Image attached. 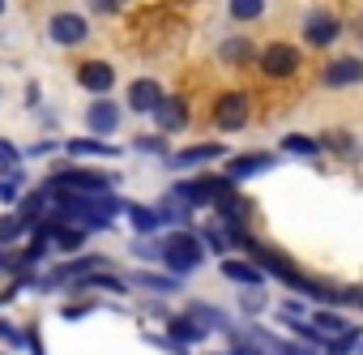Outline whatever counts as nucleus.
I'll list each match as a JSON object with an SVG mask.
<instances>
[{
  "mask_svg": "<svg viewBox=\"0 0 363 355\" xmlns=\"http://www.w3.org/2000/svg\"><path fill=\"white\" fill-rule=\"evenodd\" d=\"M240 244H248V248L257 253V261H265V266H269V270H274V274L286 283V287H295V291H303V295H312V300H329V304H342V300H350V295H337V291H329V287H320V283L303 278L299 270H291V266H286V257H278L274 248H261L257 240H248V236H244Z\"/></svg>",
  "mask_w": 363,
  "mask_h": 355,
  "instance_id": "f257e3e1",
  "label": "nucleus"
},
{
  "mask_svg": "<svg viewBox=\"0 0 363 355\" xmlns=\"http://www.w3.org/2000/svg\"><path fill=\"white\" fill-rule=\"evenodd\" d=\"M158 257L171 274H193L201 261H206V248L193 231H171L162 244H158Z\"/></svg>",
  "mask_w": 363,
  "mask_h": 355,
  "instance_id": "f03ea898",
  "label": "nucleus"
},
{
  "mask_svg": "<svg viewBox=\"0 0 363 355\" xmlns=\"http://www.w3.org/2000/svg\"><path fill=\"white\" fill-rule=\"evenodd\" d=\"M235 189V180L227 175V180H214V175H201V180H184V185H175V197H184L189 206H210L218 193Z\"/></svg>",
  "mask_w": 363,
  "mask_h": 355,
  "instance_id": "7ed1b4c3",
  "label": "nucleus"
},
{
  "mask_svg": "<svg viewBox=\"0 0 363 355\" xmlns=\"http://www.w3.org/2000/svg\"><path fill=\"white\" fill-rule=\"evenodd\" d=\"M214 124H218L223 133H240V129L248 124V99H244L240 90H227V94L214 103Z\"/></svg>",
  "mask_w": 363,
  "mask_h": 355,
  "instance_id": "20e7f679",
  "label": "nucleus"
},
{
  "mask_svg": "<svg viewBox=\"0 0 363 355\" xmlns=\"http://www.w3.org/2000/svg\"><path fill=\"white\" fill-rule=\"evenodd\" d=\"M261 69H265L269 77H291V73L299 69V52H295L291 43H269V48L261 52Z\"/></svg>",
  "mask_w": 363,
  "mask_h": 355,
  "instance_id": "39448f33",
  "label": "nucleus"
},
{
  "mask_svg": "<svg viewBox=\"0 0 363 355\" xmlns=\"http://www.w3.org/2000/svg\"><path fill=\"white\" fill-rule=\"evenodd\" d=\"M48 35H52L56 43L73 48V43H82V39L90 35V22H86V18H77V13H56V18H52V26H48Z\"/></svg>",
  "mask_w": 363,
  "mask_h": 355,
  "instance_id": "423d86ee",
  "label": "nucleus"
},
{
  "mask_svg": "<svg viewBox=\"0 0 363 355\" xmlns=\"http://www.w3.org/2000/svg\"><path fill=\"white\" fill-rule=\"evenodd\" d=\"M111 180L107 175H99V171H56L52 175V189H82V193H99V189H107Z\"/></svg>",
  "mask_w": 363,
  "mask_h": 355,
  "instance_id": "0eeeda50",
  "label": "nucleus"
},
{
  "mask_svg": "<svg viewBox=\"0 0 363 355\" xmlns=\"http://www.w3.org/2000/svg\"><path fill=\"white\" fill-rule=\"evenodd\" d=\"M150 116L158 120V129H162V133H175V129H184V116H189V111H184V99L162 94V99H158V107H154Z\"/></svg>",
  "mask_w": 363,
  "mask_h": 355,
  "instance_id": "6e6552de",
  "label": "nucleus"
},
{
  "mask_svg": "<svg viewBox=\"0 0 363 355\" xmlns=\"http://www.w3.org/2000/svg\"><path fill=\"white\" fill-rule=\"evenodd\" d=\"M77 82H82L86 90H94V94H107L111 82H116V73H111V65H103V60H86V65L77 69Z\"/></svg>",
  "mask_w": 363,
  "mask_h": 355,
  "instance_id": "1a4fd4ad",
  "label": "nucleus"
},
{
  "mask_svg": "<svg viewBox=\"0 0 363 355\" xmlns=\"http://www.w3.org/2000/svg\"><path fill=\"white\" fill-rule=\"evenodd\" d=\"M350 82H363V60H354V56H337L329 69H325V86H350Z\"/></svg>",
  "mask_w": 363,
  "mask_h": 355,
  "instance_id": "9d476101",
  "label": "nucleus"
},
{
  "mask_svg": "<svg viewBox=\"0 0 363 355\" xmlns=\"http://www.w3.org/2000/svg\"><path fill=\"white\" fill-rule=\"evenodd\" d=\"M274 163H278L274 154H240V158L227 163V175L231 180H248V175H257V171H269Z\"/></svg>",
  "mask_w": 363,
  "mask_h": 355,
  "instance_id": "9b49d317",
  "label": "nucleus"
},
{
  "mask_svg": "<svg viewBox=\"0 0 363 355\" xmlns=\"http://www.w3.org/2000/svg\"><path fill=\"white\" fill-rule=\"evenodd\" d=\"M303 35H308V43L312 48H329L337 35H342V26L329 18V13H316V18H308V26H303Z\"/></svg>",
  "mask_w": 363,
  "mask_h": 355,
  "instance_id": "f8f14e48",
  "label": "nucleus"
},
{
  "mask_svg": "<svg viewBox=\"0 0 363 355\" xmlns=\"http://www.w3.org/2000/svg\"><path fill=\"white\" fill-rule=\"evenodd\" d=\"M158 99H162V90H158V82H150V77H141V82L128 86V107H133V111H154Z\"/></svg>",
  "mask_w": 363,
  "mask_h": 355,
  "instance_id": "ddd939ff",
  "label": "nucleus"
},
{
  "mask_svg": "<svg viewBox=\"0 0 363 355\" xmlns=\"http://www.w3.org/2000/svg\"><path fill=\"white\" fill-rule=\"evenodd\" d=\"M116 120H120V107H116L111 99H99V103L90 107V116H86L90 133H111V129H116Z\"/></svg>",
  "mask_w": 363,
  "mask_h": 355,
  "instance_id": "4468645a",
  "label": "nucleus"
},
{
  "mask_svg": "<svg viewBox=\"0 0 363 355\" xmlns=\"http://www.w3.org/2000/svg\"><path fill=\"white\" fill-rule=\"evenodd\" d=\"M210 158H223V146H189V150H179L175 158H167L171 167H201Z\"/></svg>",
  "mask_w": 363,
  "mask_h": 355,
  "instance_id": "2eb2a0df",
  "label": "nucleus"
},
{
  "mask_svg": "<svg viewBox=\"0 0 363 355\" xmlns=\"http://www.w3.org/2000/svg\"><path fill=\"white\" fill-rule=\"evenodd\" d=\"M223 274L235 278V283H244V287H257V283H261V270L248 266V261H223Z\"/></svg>",
  "mask_w": 363,
  "mask_h": 355,
  "instance_id": "dca6fc26",
  "label": "nucleus"
},
{
  "mask_svg": "<svg viewBox=\"0 0 363 355\" xmlns=\"http://www.w3.org/2000/svg\"><path fill=\"white\" fill-rule=\"evenodd\" d=\"M171 334H175L179 342H201V338H206V329L197 325V317H175V321H171Z\"/></svg>",
  "mask_w": 363,
  "mask_h": 355,
  "instance_id": "f3484780",
  "label": "nucleus"
},
{
  "mask_svg": "<svg viewBox=\"0 0 363 355\" xmlns=\"http://www.w3.org/2000/svg\"><path fill=\"white\" fill-rule=\"evenodd\" d=\"M128 219H133L137 231H158L162 227V214L158 210H145V206H128Z\"/></svg>",
  "mask_w": 363,
  "mask_h": 355,
  "instance_id": "a211bd4d",
  "label": "nucleus"
},
{
  "mask_svg": "<svg viewBox=\"0 0 363 355\" xmlns=\"http://www.w3.org/2000/svg\"><path fill=\"white\" fill-rule=\"evenodd\" d=\"M265 13V0H231V18L235 22H252Z\"/></svg>",
  "mask_w": 363,
  "mask_h": 355,
  "instance_id": "6ab92c4d",
  "label": "nucleus"
},
{
  "mask_svg": "<svg viewBox=\"0 0 363 355\" xmlns=\"http://www.w3.org/2000/svg\"><path fill=\"white\" fill-rule=\"evenodd\" d=\"M69 154H116V146H103L94 137H77V141H69Z\"/></svg>",
  "mask_w": 363,
  "mask_h": 355,
  "instance_id": "aec40b11",
  "label": "nucleus"
},
{
  "mask_svg": "<svg viewBox=\"0 0 363 355\" xmlns=\"http://www.w3.org/2000/svg\"><path fill=\"white\" fill-rule=\"evenodd\" d=\"M282 150H286V154H303V158H312V154H316V141H308V137H295V133H291V137L282 141Z\"/></svg>",
  "mask_w": 363,
  "mask_h": 355,
  "instance_id": "412c9836",
  "label": "nucleus"
},
{
  "mask_svg": "<svg viewBox=\"0 0 363 355\" xmlns=\"http://www.w3.org/2000/svg\"><path fill=\"white\" fill-rule=\"evenodd\" d=\"M354 338H359V329H342V334H333V342H329V355H342V351H350L354 346Z\"/></svg>",
  "mask_w": 363,
  "mask_h": 355,
  "instance_id": "4be33fe9",
  "label": "nucleus"
},
{
  "mask_svg": "<svg viewBox=\"0 0 363 355\" xmlns=\"http://www.w3.org/2000/svg\"><path fill=\"white\" fill-rule=\"evenodd\" d=\"M189 317H197V321H206V325H227V317L223 312H214V308H206V304H193V312Z\"/></svg>",
  "mask_w": 363,
  "mask_h": 355,
  "instance_id": "5701e85b",
  "label": "nucleus"
},
{
  "mask_svg": "<svg viewBox=\"0 0 363 355\" xmlns=\"http://www.w3.org/2000/svg\"><path fill=\"white\" fill-rule=\"evenodd\" d=\"M316 329H325V334H342L346 321H342L337 312H320V317H316Z\"/></svg>",
  "mask_w": 363,
  "mask_h": 355,
  "instance_id": "b1692460",
  "label": "nucleus"
},
{
  "mask_svg": "<svg viewBox=\"0 0 363 355\" xmlns=\"http://www.w3.org/2000/svg\"><path fill=\"white\" fill-rule=\"evenodd\" d=\"M26 231V219H0V240H18Z\"/></svg>",
  "mask_w": 363,
  "mask_h": 355,
  "instance_id": "393cba45",
  "label": "nucleus"
},
{
  "mask_svg": "<svg viewBox=\"0 0 363 355\" xmlns=\"http://www.w3.org/2000/svg\"><path fill=\"white\" fill-rule=\"evenodd\" d=\"M137 283H145V287H158V291H171V287H175L171 278H158V274H137Z\"/></svg>",
  "mask_w": 363,
  "mask_h": 355,
  "instance_id": "a878e982",
  "label": "nucleus"
},
{
  "mask_svg": "<svg viewBox=\"0 0 363 355\" xmlns=\"http://www.w3.org/2000/svg\"><path fill=\"white\" fill-rule=\"evenodd\" d=\"M137 150H158V154H162V141H158V137H141Z\"/></svg>",
  "mask_w": 363,
  "mask_h": 355,
  "instance_id": "bb28decb",
  "label": "nucleus"
},
{
  "mask_svg": "<svg viewBox=\"0 0 363 355\" xmlns=\"http://www.w3.org/2000/svg\"><path fill=\"white\" fill-rule=\"evenodd\" d=\"M13 158H18V150L9 141H0V163H13Z\"/></svg>",
  "mask_w": 363,
  "mask_h": 355,
  "instance_id": "cd10ccee",
  "label": "nucleus"
},
{
  "mask_svg": "<svg viewBox=\"0 0 363 355\" xmlns=\"http://www.w3.org/2000/svg\"><path fill=\"white\" fill-rule=\"evenodd\" d=\"M240 52H248V43H227L223 48V56H240Z\"/></svg>",
  "mask_w": 363,
  "mask_h": 355,
  "instance_id": "c85d7f7f",
  "label": "nucleus"
},
{
  "mask_svg": "<svg viewBox=\"0 0 363 355\" xmlns=\"http://www.w3.org/2000/svg\"><path fill=\"white\" fill-rule=\"evenodd\" d=\"M13 197H18V189H13V185H0V202H13Z\"/></svg>",
  "mask_w": 363,
  "mask_h": 355,
  "instance_id": "c756f323",
  "label": "nucleus"
},
{
  "mask_svg": "<svg viewBox=\"0 0 363 355\" xmlns=\"http://www.w3.org/2000/svg\"><path fill=\"white\" fill-rule=\"evenodd\" d=\"M359 39H363V22H359Z\"/></svg>",
  "mask_w": 363,
  "mask_h": 355,
  "instance_id": "7c9ffc66",
  "label": "nucleus"
},
{
  "mask_svg": "<svg viewBox=\"0 0 363 355\" xmlns=\"http://www.w3.org/2000/svg\"><path fill=\"white\" fill-rule=\"evenodd\" d=\"M0 9H5V0H0Z\"/></svg>",
  "mask_w": 363,
  "mask_h": 355,
  "instance_id": "2f4dec72",
  "label": "nucleus"
},
{
  "mask_svg": "<svg viewBox=\"0 0 363 355\" xmlns=\"http://www.w3.org/2000/svg\"><path fill=\"white\" fill-rule=\"evenodd\" d=\"M359 304H363V295H359Z\"/></svg>",
  "mask_w": 363,
  "mask_h": 355,
  "instance_id": "473e14b6",
  "label": "nucleus"
},
{
  "mask_svg": "<svg viewBox=\"0 0 363 355\" xmlns=\"http://www.w3.org/2000/svg\"><path fill=\"white\" fill-rule=\"evenodd\" d=\"M0 266H5V261H0Z\"/></svg>",
  "mask_w": 363,
  "mask_h": 355,
  "instance_id": "72a5a7b5",
  "label": "nucleus"
}]
</instances>
